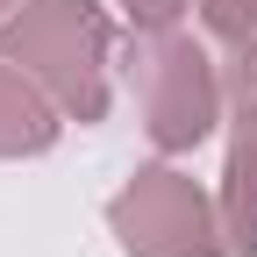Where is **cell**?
Listing matches in <instances>:
<instances>
[{
	"mask_svg": "<svg viewBox=\"0 0 257 257\" xmlns=\"http://www.w3.org/2000/svg\"><path fill=\"white\" fill-rule=\"evenodd\" d=\"M221 229H229V257H257V114L243 107L229 136V172H221Z\"/></svg>",
	"mask_w": 257,
	"mask_h": 257,
	"instance_id": "cell-5",
	"label": "cell"
},
{
	"mask_svg": "<svg viewBox=\"0 0 257 257\" xmlns=\"http://www.w3.org/2000/svg\"><path fill=\"white\" fill-rule=\"evenodd\" d=\"M15 8H22V0H0V22H8V15H15Z\"/></svg>",
	"mask_w": 257,
	"mask_h": 257,
	"instance_id": "cell-9",
	"label": "cell"
},
{
	"mask_svg": "<svg viewBox=\"0 0 257 257\" xmlns=\"http://www.w3.org/2000/svg\"><path fill=\"white\" fill-rule=\"evenodd\" d=\"M229 86H236V107L257 114V29L236 43V64H229Z\"/></svg>",
	"mask_w": 257,
	"mask_h": 257,
	"instance_id": "cell-7",
	"label": "cell"
},
{
	"mask_svg": "<svg viewBox=\"0 0 257 257\" xmlns=\"http://www.w3.org/2000/svg\"><path fill=\"white\" fill-rule=\"evenodd\" d=\"M200 22H207V36L243 43L250 29H257V0H200Z\"/></svg>",
	"mask_w": 257,
	"mask_h": 257,
	"instance_id": "cell-6",
	"label": "cell"
},
{
	"mask_svg": "<svg viewBox=\"0 0 257 257\" xmlns=\"http://www.w3.org/2000/svg\"><path fill=\"white\" fill-rule=\"evenodd\" d=\"M107 50H114V22L93 0H29L0 22V57H15L57 100L64 121L107 114Z\"/></svg>",
	"mask_w": 257,
	"mask_h": 257,
	"instance_id": "cell-1",
	"label": "cell"
},
{
	"mask_svg": "<svg viewBox=\"0 0 257 257\" xmlns=\"http://www.w3.org/2000/svg\"><path fill=\"white\" fill-rule=\"evenodd\" d=\"M57 100L22 72L15 57H0V157H43L57 143Z\"/></svg>",
	"mask_w": 257,
	"mask_h": 257,
	"instance_id": "cell-4",
	"label": "cell"
},
{
	"mask_svg": "<svg viewBox=\"0 0 257 257\" xmlns=\"http://www.w3.org/2000/svg\"><path fill=\"white\" fill-rule=\"evenodd\" d=\"M128 79H136L143 128H150L157 150L207 143V128L221 114V79H214V57L193 36H179V29H143L136 57H128Z\"/></svg>",
	"mask_w": 257,
	"mask_h": 257,
	"instance_id": "cell-3",
	"label": "cell"
},
{
	"mask_svg": "<svg viewBox=\"0 0 257 257\" xmlns=\"http://www.w3.org/2000/svg\"><path fill=\"white\" fill-rule=\"evenodd\" d=\"M114 8L136 22V29H179V15H186V0H114Z\"/></svg>",
	"mask_w": 257,
	"mask_h": 257,
	"instance_id": "cell-8",
	"label": "cell"
},
{
	"mask_svg": "<svg viewBox=\"0 0 257 257\" xmlns=\"http://www.w3.org/2000/svg\"><path fill=\"white\" fill-rule=\"evenodd\" d=\"M107 229L121 257H229L221 207L200 193V179H186L172 165H143L128 179L107 200Z\"/></svg>",
	"mask_w": 257,
	"mask_h": 257,
	"instance_id": "cell-2",
	"label": "cell"
}]
</instances>
